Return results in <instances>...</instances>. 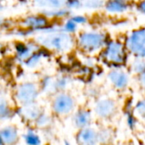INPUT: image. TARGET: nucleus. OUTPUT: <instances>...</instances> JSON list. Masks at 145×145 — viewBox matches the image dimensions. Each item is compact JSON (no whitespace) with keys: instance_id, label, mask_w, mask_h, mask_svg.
I'll list each match as a JSON object with an SVG mask.
<instances>
[{"instance_id":"nucleus-1","label":"nucleus","mask_w":145,"mask_h":145,"mask_svg":"<svg viewBox=\"0 0 145 145\" xmlns=\"http://www.w3.org/2000/svg\"><path fill=\"white\" fill-rule=\"evenodd\" d=\"M37 44L46 50H52L58 53H66L71 50L75 45V39L67 31L48 32L38 36L36 38Z\"/></svg>"},{"instance_id":"nucleus-2","label":"nucleus","mask_w":145,"mask_h":145,"mask_svg":"<svg viewBox=\"0 0 145 145\" xmlns=\"http://www.w3.org/2000/svg\"><path fill=\"white\" fill-rule=\"evenodd\" d=\"M107 44L106 37L102 32L84 31L79 35L77 45L79 48L88 54H93L100 51Z\"/></svg>"},{"instance_id":"nucleus-3","label":"nucleus","mask_w":145,"mask_h":145,"mask_svg":"<svg viewBox=\"0 0 145 145\" xmlns=\"http://www.w3.org/2000/svg\"><path fill=\"white\" fill-rule=\"evenodd\" d=\"M102 57L104 60L114 65H123L127 59L126 48L118 41H111L105 45Z\"/></svg>"},{"instance_id":"nucleus-4","label":"nucleus","mask_w":145,"mask_h":145,"mask_svg":"<svg viewBox=\"0 0 145 145\" xmlns=\"http://www.w3.org/2000/svg\"><path fill=\"white\" fill-rule=\"evenodd\" d=\"M126 48L136 58L145 59V28L135 30L129 34Z\"/></svg>"},{"instance_id":"nucleus-5","label":"nucleus","mask_w":145,"mask_h":145,"mask_svg":"<svg viewBox=\"0 0 145 145\" xmlns=\"http://www.w3.org/2000/svg\"><path fill=\"white\" fill-rule=\"evenodd\" d=\"M39 93V88L36 83L25 82L20 84L15 91V100L20 106L35 103Z\"/></svg>"},{"instance_id":"nucleus-6","label":"nucleus","mask_w":145,"mask_h":145,"mask_svg":"<svg viewBox=\"0 0 145 145\" xmlns=\"http://www.w3.org/2000/svg\"><path fill=\"white\" fill-rule=\"evenodd\" d=\"M75 108L73 98L64 92L59 93L52 102L53 111L58 116H66L71 114Z\"/></svg>"},{"instance_id":"nucleus-7","label":"nucleus","mask_w":145,"mask_h":145,"mask_svg":"<svg viewBox=\"0 0 145 145\" xmlns=\"http://www.w3.org/2000/svg\"><path fill=\"white\" fill-rule=\"evenodd\" d=\"M94 111L100 118H110L116 111V104L110 99H99L94 106Z\"/></svg>"},{"instance_id":"nucleus-8","label":"nucleus","mask_w":145,"mask_h":145,"mask_svg":"<svg viewBox=\"0 0 145 145\" xmlns=\"http://www.w3.org/2000/svg\"><path fill=\"white\" fill-rule=\"evenodd\" d=\"M76 141L79 144L93 145L99 143V132L92 127H85L80 129L76 136Z\"/></svg>"},{"instance_id":"nucleus-9","label":"nucleus","mask_w":145,"mask_h":145,"mask_svg":"<svg viewBox=\"0 0 145 145\" xmlns=\"http://www.w3.org/2000/svg\"><path fill=\"white\" fill-rule=\"evenodd\" d=\"M108 77L113 86L117 89H125L129 82L128 75L122 70L114 69L110 71L108 74Z\"/></svg>"},{"instance_id":"nucleus-10","label":"nucleus","mask_w":145,"mask_h":145,"mask_svg":"<svg viewBox=\"0 0 145 145\" xmlns=\"http://www.w3.org/2000/svg\"><path fill=\"white\" fill-rule=\"evenodd\" d=\"M38 45L37 43H18L15 47L17 59L24 64V62L27 59H29L32 55V54H34L37 50L39 49Z\"/></svg>"},{"instance_id":"nucleus-11","label":"nucleus","mask_w":145,"mask_h":145,"mask_svg":"<svg viewBox=\"0 0 145 145\" xmlns=\"http://www.w3.org/2000/svg\"><path fill=\"white\" fill-rule=\"evenodd\" d=\"M46 15H30L22 20V25L29 30L44 29L48 25V20Z\"/></svg>"},{"instance_id":"nucleus-12","label":"nucleus","mask_w":145,"mask_h":145,"mask_svg":"<svg viewBox=\"0 0 145 145\" xmlns=\"http://www.w3.org/2000/svg\"><path fill=\"white\" fill-rule=\"evenodd\" d=\"M42 113V112L41 108L38 105H37L35 103L26 105H22L19 110L20 116L23 119L28 121H36Z\"/></svg>"},{"instance_id":"nucleus-13","label":"nucleus","mask_w":145,"mask_h":145,"mask_svg":"<svg viewBox=\"0 0 145 145\" xmlns=\"http://www.w3.org/2000/svg\"><path fill=\"white\" fill-rule=\"evenodd\" d=\"M0 138L3 145L14 144L19 140L18 130L14 126H6L1 129Z\"/></svg>"},{"instance_id":"nucleus-14","label":"nucleus","mask_w":145,"mask_h":145,"mask_svg":"<svg viewBox=\"0 0 145 145\" xmlns=\"http://www.w3.org/2000/svg\"><path fill=\"white\" fill-rule=\"evenodd\" d=\"M129 0H107L105 5L106 11L111 14L126 12L129 8Z\"/></svg>"},{"instance_id":"nucleus-15","label":"nucleus","mask_w":145,"mask_h":145,"mask_svg":"<svg viewBox=\"0 0 145 145\" xmlns=\"http://www.w3.org/2000/svg\"><path fill=\"white\" fill-rule=\"evenodd\" d=\"M92 121V116L89 110L82 109L78 110L74 116V124L79 128L82 129L90 126Z\"/></svg>"},{"instance_id":"nucleus-16","label":"nucleus","mask_w":145,"mask_h":145,"mask_svg":"<svg viewBox=\"0 0 145 145\" xmlns=\"http://www.w3.org/2000/svg\"><path fill=\"white\" fill-rule=\"evenodd\" d=\"M35 4L48 10L63 8L67 4L68 0H33Z\"/></svg>"},{"instance_id":"nucleus-17","label":"nucleus","mask_w":145,"mask_h":145,"mask_svg":"<svg viewBox=\"0 0 145 145\" xmlns=\"http://www.w3.org/2000/svg\"><path fill=\"white\" fill-rule=\"evenodd\" d=\"M44 56H45L44 51H43V50H41V49L39 48V49L37 50L34 54H32V55H31L29 59H27L24 62V64H25L26 66H28V67H34V66H36V65L41 61V59H42Z\"/></svg>"},{"instance_id":"nucleus-18","label":"nucleus","mask_w":145,"mask_h":145,"mask_svg":"<svg viewBox=\"0 0 145 145\" xmlns=\"http://www.w3.org/2000/svg\"><path fill=\"white\" fill-rule=\"evenodd\" d=\"M107 0H82V7L96 9L105 5Z\"/></svg>"},{"instance_id":"nucleus-19","label":"nucleus","mask_w":145,"mask_h":145,"mask_svg":"<svg viewBox=\"0 0 145 145\" xmlns=\"http://www.w3.org/2000/svg\"><path fill=\"white\" fill-rule=\"evenodd\" d=\"M24 139L27 144L37 145L41 143V139L39 136L32 130H29L26 132V133L24 136Z\"/></svg>"},{"instance_id":"nucleus-20","label":"nucleus","mask_w":145,"mask_h":145,"mask_svg":"<svg viewBox=\"0 0 145 145\" xmlns=\"http://www.w3.org/2000/svg\"><path fill=\"white\" fill-rule=\"evenodd\" d=\"M132 71L138 75L144 73L145 71V59L137 58L132 63Z\"/></svg>"},{"instance_id":"nucleus-21","label":"nucleus","mask_w":145,"mask_h":145,"mask_svg":"<svg viewBox=\"0 0 145 145\" xmlns=\"http://www.w3.org/2000/svg\"><path fill=\"white\" fill-rule=\"evenodd\" d=\"M0 116L2 120L4 119H8L10 117V116L12 115V111L10 110V107L8 105V104L7 103V101L2 98L1 99V103H0Z\"/></svg>"},{"instance_id":"nucleus-22","label":"nucleus","mask_w":145,"mask_h":145,"mask_svg":"<svg viewBox=\"0 0 145 145\" xmlns=\"http://www.w3.org/2000/svg\"><path fill=\"white\" fill-rule=\"evenodd\" d=\"M36 122V126L39 128H45V127H48L51 122H52V119L51 117L45 114V113H42L40 115V116L37 119V121H35Z\"/></svg>"},{"instance_id":"nucleus-23","label":"nucleus","mask_w":145,"mask_h":145,"mask_svg":"<svg viewBox=\"0 0 145 145\" xmlns=\"http://www.w3.org/2000/svg\"><path fill=\"white\" fill-rule=\"evenodd\" d=\"M111 138V133L108 129H103L99 132V143H107Z\"/></svg>"},{"instance_id":"nucleus-24","label":"nucleus","mask_w":145,"mask_h":145,"mask_svg":"<svg viewBox=\"0 0 145 145\" xmlns=\"http://www.w3.org/2000/svg\"><path fill=\"white\" fill-rule=\"evenodd\" d=\"M77 25H78V24H76V23L71 18V19H69V20L65 22V26H64V29H65L64 31H67V32H69V33H72V32L76 31V27H77Z\"/></svg>"},{"instance_id":"nucleus-25","label":"nucleus","mask_w":145,"mask_h":145,"mask_svg":"<svg viewBox=\"0 0 145 145\" xmlns=\"http://www.w3.org/2000/svg\"><path fill=\"white\" fill-rule=\"evenodd\" d=\"M135 110L139 116L145 119V99L138 102L135 107Z\"/></svg>"},{"instance_id":"nucleus-26","label":"nucleus","mask_w":145,"mask_h":145,"mask_svg":"<svg viewBox=\"0 0 145 145\" xmlns=\"http://www.w3.org/2000/svg\"><path fill=\"white\" fill-rule=\"evenodd\" d=\"M66 6H68L69 8L82 7V0H68Z\"/></svg>"},{"instance_id":"nucleus-27","label":"nucleus","mask_w":145,"mask_h":145,"mask_svg":"<svg viewBox=\"0 0 145 145\" xmlns=\"http://www.w3.org/2000/svg\"><path fill=\"white\" fill-rule=\"evenodd\" d=\"M71 19L76 23V24H84L86 21H87V19L86 17L82 16V15H76V16H73L71 17Z\"/></svg>"},{"instance_id":"nucleus-28","label":"nucleus","mask_w":145,"mask_h":145,"mask_svg":"<svg viewBox=\"0 0 145 145\" xmlns=\"http://www.w3.org/2000/svg\"><path fill=\"white\" fill-rule=\"evenodd\" d=\"M139 83L141 87L145 90V71L139 75Z\"/></svg>"},{"instance_id":"nucleus-29","label":"nucleus","mask_w":145,"mask_h":145,"mask_svg":"<svg viewBox=\"0 0 145 145\" xmlns=\"http://www.w3.org/2000/svg\"><path fill=\"white\" fill-rule=\"evenodd\" d=\"M127 121H128V125L131 127H133L134 126V123H135V119H134V116H133L132 115H128L127 116Z\"/></svg>"},{"instance_id":"nucleus-30","label":"nucleus","mask_w":145,"mask_h":145,"mask_svg":"<svg viewBox=\"0 0 145 145\" xmlns=\"http://www.w3.org/2000/svg\"><path fill=\"white\" fill-rule=\"evenodd\" d=\"M138 9L141 13L145 14V0H142L138 4Z\"/></svg>"}]
</instances>
